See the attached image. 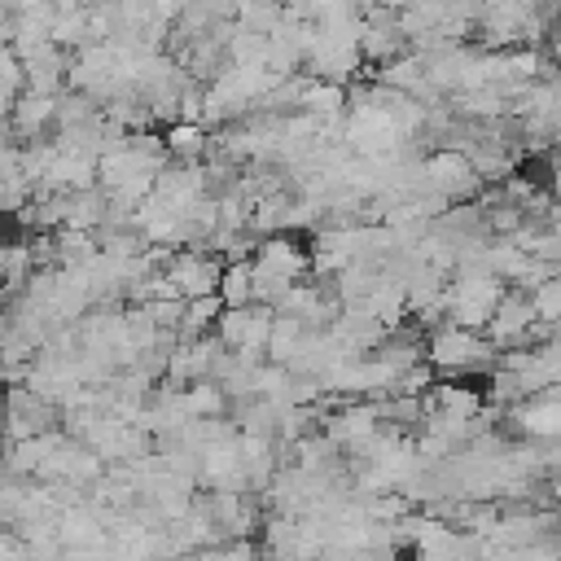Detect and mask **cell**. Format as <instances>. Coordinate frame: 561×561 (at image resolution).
<instances>
[{
	"label": "cell",
	"mask_w": 561,
	"mask_h": 561,
	"mask_svg": "<svg viewBox=\"0 0 561 561\" xmlns=\"http://www.w3.org/2000/svg\"><path fill=\"white\" fill-rule=\"evenodd\" d=\"M219 298H224V307H245V302H254V263H250V259H237V263L224 267Z\"/></svg>",
	"instance_id": "2"
},
{
	"label": "cell",
	"mask_w": 561,
	"mask_h": 561,
	"mask_svg": "<svg viewBox=\"0 0 561 561\" xmlns=\"http://www.w3.org/2000/svg\"><path fill=\"white\" fill-rule=\"evenodd\" d=\"M224 267H228V259L215 254L210 245H180L162 272L171 276V285L180 289V298H202V294H219Z\"/></svg>",
	"instance_id": "1"
}]
</instances>
